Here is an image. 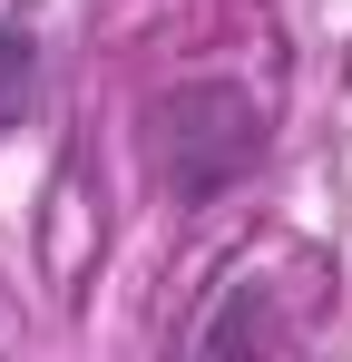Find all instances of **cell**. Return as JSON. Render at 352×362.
Listing matches in <instances>:
<instances>
[{
    "label": "cell",
    "instance_id": "cell-1",
    "mask_svg": "<svg viewBox=\"0 0 352 362\" xmlns=\"http://www.w3.org/2000/svg\"><path fill=\"white\" fill-rule=\"evenodd\" d=\"M147 147H157V177H167L176 206H216L225 186L254 177L264 108L235 78H186V88H157L147 98Z\"/></svg>",
    "mask_w": 352,
    "mask_h": 362
},
{
    "label": "cell",
    "instance_id": "cell-3",
    "mask_svg": "<svg viewBox=\"0 0 352 362\" xmlns=\"http://www.w3.org/2000/svg\"><path fill=\"white\" fill-rule=\"evenodd\" d=\"M30 108H40V40L0 20V127H20Z\"/></svg>",
    "mask_w": 352,
    "mask_h": 362
},
{
    "label": "cell",
    "instance_id": "cell-2",
    "mask_svg": "<svg viewBox=\"0 0 352 362\" xmlns=\"http://www.w3.org/2000/svg\"><path fill=\"white\" fill-rule=\"evenodd\" d=\"M274 343H293V323L274 313L264 284H225V303L196 323V353H274Z\"/></svg>",
    "mask_w": 352,
    "mask_h": 362
}]
</instances>
